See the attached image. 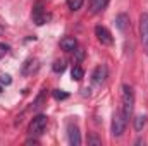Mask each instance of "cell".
I'll use <instances>...</instances> for the list:
<instances>
[{"label": "cell", "instance_id": "277c9868", "mask_svg": "<svg viewBox=\"0 0 148 146\" xmlns=\"http://www.w3.org/2000/svg\"><path fill=\"white\" fill-rule=\"evenodd\" d=\"M140 35H141V43L143 48L148 53V14H143L140 17Z\"/></svg>", "mask_w": 148, "mask_h": 146}, {"label": "cell", "instance_id": "ac0fdd59", "mask_svg": "<svg viewBox=\"0 0 148 146\" xmlns=\"http://www.w3.org/2000/svg\"><path fill=\"white\" fill-rule=\"evenodd\" d=\"M10 83H12V79H10V76H9V74H0V84L9 86Z\"/></svg>", "mask_w": 148, "mask_h": 146}, {"label": "cell", "instance_id": "7402d4cb", "mask_svg": "<svg viewBox=\"0 0 148 146\" xmlns=\"http://www.w3.org/2000/svg\"><path fill=\"white\" fill-rule=\"evenodd\" d=\"M0 89H2V88H0Z\"/></svg>", "mask_w": 148, "mask_h": 146}, {"label": "cell", "instance_id": "d6986e66", "mask_svg": "<svg viewBox=\"0 0 148 146\" xmlns=\"http://www.w3.org/2000/svg\"><path fill=\"white\" fill-rule=\"evenodd\" d=\"M88 145H93V146H102V141L95 136V134H91L90 136V139H88Z\"/></svg>", "mask_w": 148, "mask_h": 146}, {"label": "cell", "instance_id": "2e32d148", "mask_svg": "<svg viewBox=\"0 0 148 146\" xmlns=\"http://www.w3.org/2000/svg\"><path fill=\"white\" fill-rule=\"evenodd\" d=\"M64 69H66V62L64 60H55L53 62V71L55 72H64Z\"/></svg>", "mask_w": 148, "mask_h": 146}, {"label": "cell", "instance_id": "30bf717a", "mask_svg": "<svg viewBox=\"0 0 148 146\" xmlns=\"http://www.w3.org/2000/svg\"><path fill=\"white\" fill-rule=\"evenodd\" d=\"M107 3H109V0H91V3H90V12H91V14L102 12V10L107 7Z\"/></svg>", "mask_w": 148, "mask_h": 146}, {"label": "cell", "instance_id": "44dd1931", "mask_svg": "<svg viewBox=\"0 0 148 146\" xmlns=\"http://www.w3.org/2000/svg\"><path fill=\"white\" fill-rule=\"evenodd\" d=\"M0 33H2V26H0Z\"/></svg>", "mask_w": 148, "mask_h": 146}, {"label": "cell", "instance_id": "9c48e42d", "mask_svg": "<svg viewBox=\"0 0 148 146\" xmlns=\"http://www.w3.org/2000/svg\"><path fill=\"white\" fill-rule=\"evenodd\" d=\"M107 77V67L105 65H98L95 71H93V83L95 84H102Z\"/></svg>", "mask_w": 148, "mask_h": 146}, {"label": "cell", "instance_id": "52a82bcc", "mask_svg": "<svg viewBox=\"0 0 148 146\" xmlns=\"http://www.w3.org/2000/svg\"><path fill=\"white\" fill-rule=\"evenodd\" d=\"M67 138H69V143L73 146L81 145V134H79V129H77L76 124H69L67 126Z\"/></svg>", "mask_w": 148, "mask_h": 146}, {"label": "cell", "instance_id": "8992f818", "mask_svg": "<svg viewBox=\"0 0 148 146\" xmlns=\"http://www.w3.org/2000/svg\"><path fill=\"white\" fill-rule=\"evenodd\" d=\"M31 19H33V23L38 24V26H41L47 21V16H45V10H43V3L41 2H38L36 5H35V9L31 12Z\"/></svg>", "mask_w": 148, "mask_h": 146}, {"label": "cell", "instance_id": "ba28073f", "mask_svg": "<svg viewBox=\"0 0 148 146\" xmlns=\"http://www.w3.org/2000/svg\"><path fill=\"white\" fill-rule=\"evenodd\" d=\"M60 46H62V50H66V52H74V50L77 48V41H76L74 36H66V38L60 40Z\"/></svg>", "mask_w": 148, "mask_h": 146}, {"label": "cell", "instance_id": "e0dca14e", "mask_svg": "<svg viewBox=\"0 0 148 146\" xmlns=\"http://www.w3.org/2000/svg\"><path fill=\"white\" fill-rule=\"evenodd\" d=\"M53 98H55V100H66V98H67V93H64V91H60V89H55V91H53Z\"/></svg>", "mask_w": 148, "mask_h": 146}, {"label": "cell", "instance_id": "7c38bea8", "mask_svg": "<svg viewBox=\"0 0 148 146\" xmlns=\"http://www.w3.org/2000/svg\"><path fill=\"white\" fill-rule=\"evenodd\" d=\"M115 24H117V28H119L121 31H126V28H127V24H129V16H127V14H119L117 19H115Z\"/></svg>", "mask_w": 148, "mask_h": 146}, {"label": "cell", "instance_id": "6da1fadb", "mask_svg": "<svg viewBox=\"0 0 148 146\" xmlns=\"http://www.w3.org/2000/svg\"><path fill=\"white\" fill-rule=\"evenodd\" d=\"M134 108V91L129 84L122 86V113L126 119H131Z\"/></svg>", "mask_w": 148, "mask_h": 146}, {"label": "cell", "instance_id": "7a4b0ae2", "mask_svg": "<svg viewBox=\"0 0 148 146\" xmlns=\"http://www.w3.org/2000/svg\"><path fill=\"white\" fill-rule=\"evenodd\" d=\"M126 122H127V119L124 117L122 110L114 113V117H112V134H114L115 138H121V136L124 134V131H126Z\"/></svg>", "mask_w": 148, "mask_h": 146}, {"label": "cell", "instance_id": "3957f363", "mask_svg": "<svg viewBox=\"0 0 148 146\" xmlns=\"http://www.w3.org/2000/svg\"><path fill=\"white\" fill-rule=\"evenodd\" d=\"M47 122H48V117L47 115H36L33 120H31V124H29V134L31 136H40L43 131H45V127H47Z\"/></svg>", "mask_w": 148, "mask_h": 146}, {"label": "cell", "instance_id": "5bb4252c", "mask_svg": "<svg viewBox=\"0 0 148 146\" xmlns=\"http://www.w3.org/2000/svg\"><path fill=\"white\" fill-rule=\"evenodd\" d=\"M71 76H73L74 81H81V79L84 77V71H83V67H79V65H74L73 71H71Z\"/></svg>", "mask_w": 148, "mask_h": 146}, {"label": "cell", "instance_id": "9a60e30c", "mask_svg": "<svg viewBox=\"0 0 148 146\" xmlns=\"http://www.w3.org/2000/svg\"><path fill=\"white\" fill-rule=\"evenodd\" d=\"M67 5L71 10H79L83 5V0H67Z\"/></svg>", "mask_w": 148, "mask_h": 146}, {"label": "cell", "instance_id": "5b68a950", "mask_svg": "<svg viewBox=\"0 0 148 146\" xmlns=\"http://www.w3.org/2000/svg\"><path fill=\"white\" fill-rule=\"evenodd\" d=\"M95 35H97L98 41H100L102 45H112V41H114L110 31H109L105 26H97V28H95Z\"/></svg>", "mask_w": 148, "mask_h": 146}, {"label": "cell", "instance_id": "ffe728a7", "mask_svg": "<svg viewBox=\"0 0 148 146\" xmlns=\"http://www.w3.org/2000/svg\"><path fill=\"white\" fill-rule=\"evenodd\" d=\"M7 52H9V46H7L5 43H0V59H2Z\"/></svg>", "mask_w": 148, "mask_h": 146}, {"label": "cell", "instance_id": "8fae6325", "mask_svg": "<svg viewBox=\"0 0 148 146\" xmlns=\"http://www.w3.org/2000/svg\"><path fill=\"white\" fill-rule=\"evenodd\" d=\"M36 69H38V60L36 59H33V60L29 59V60L24 64V67H23V74H24V76H29L31 72H35Z\"/></svg>", "mask_w": 148, "mask_h": 146}, {"label": "cell", "instance_id": "4fadbf2b", "mask_svg": "<svg viewBox=\"0 0 148 146\" xmlns=\"http://www.w3.org/2000/svg\"><path fill=\"white\" fill-rule=\"evenodd\" d=\"M147 126V115H136V119H134V129L136 131H143V127Z\"/></svg>", "mask_w": 148, "mask_h": 146}]
</instances>
